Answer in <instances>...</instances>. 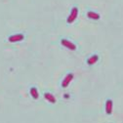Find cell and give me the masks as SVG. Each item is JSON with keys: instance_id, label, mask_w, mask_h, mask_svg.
I'll return each mask as SVG.
<instances>
[{"instance_id": "7", "label": "cell", "mask_w": 123, "mask_h": 123, "mask_svg": "<svg viewBox=\"0 0 123 123\" xmlns=\"http://www.w3.org/2000/svg\"><path fill=\"white\" fill-rule=\"evenodd\" d=\"M98 61H99V56L98 55H92L91 57H89L87 59V64L89 66H93L97 63Z\"/></svg>"}, {"instance_id": "5", "label": "cell", "mask_w": 123, "mask_h": 123, "mask_svg": "<svg viewBox=\"0 0 123 123\" xmlns=\"http://www.w3.org/2000/svg\"><path fill=\"white\" fill-rule=\"evenodd\" d=\"M24 38H25V35L24 34L18 33V34H14V35L9 36L8 41L11 42V43H15V42H20V41L24 40Z\"/></svg>"}, {"instance_id": "8", "label": "cell", "mask_w": 123, "mask_h": 123, "mask_svg": "<svg viewBox=\"0 0 123 123\" xmlns=\"http://www.w3.org/2000/svg\"><path fill=\"white\" fill-rule=\"evenodd\" d=\"M87 17H88L89 19H91V20H95V21L100 20V15H99L98 13L93 12V11H89V12L87 13Z\"/></svg>"}, {"instance_id": "2", "label": "cell", "mask_w": 123, "mask_h": 123, "mask_svg": "<svg viewBox=\"0 0 123 123\" xmlns=\"http://www.w3.org/2000/svg\"><path fill=\"white\" fill-rule=\"evenodd\" d=\"M112 110H113V102L112 100L109 99L106 100L105 104V113L107 115H111L112 113Z\"/></svg>"}, {"instance_id": "3", "label": "cell", "mask_w": 123, "mask_h": 123, "mask_svg": "<svg viewBox=\"0 0 123 123\" xmlns=\"http://www.w3.org/2000/svg\"><path fill=\"white\" fill-rule=\"evenodd\" d=\"M77 15H78V9L76 7L72 8V10H71V12L69 14V16L68 18V24H72L76 20V18H77Z\"/></svg>"}, {"instance_id": "6", "label": "cell", "mask_w": 123, "mask_h": 123, "mask_svg": "<svg viewBox=\"0 0 123 123\" xmlns=\"http://www.w3.org/2000/svg\"><path fill=\"white\" fill-rule=\"evenodd\" d=\"M44 98H45L46 101H48V102L51 103V104H56V102H57L55 96H54L53 94H51V93H48V92L44 93Z\"/></svg>"}, {"instance_id": "4", "label": "cell", "mask_w": 123, "mask_h": 123, "mask_svg": "<svg viewBox=\"0 0 123 123\" xmlns=\"http://www.w3.org/2000/svg\"><path fill=\"white\" fill-rule=\"evenodd\" d=\"M73 77H74L73 73H68V74H67L66 77L64 78V80L62 81V87H63V88H67V87L70 84V82L72 81Z\"/></svg>"}, {"instance_id": "1", "label": "cell", "mask_w": 123, "mask_h": 123, "mask_svg": "<svg viewBox=\"0 0 123 123\" xmlns=\"http://www.w3.org/2000/svg\"><path fill=\"white\" fill-rule=\"evenodd\" d=\"M61 44L64 46V47H66V48H68V49H69V50H71V51H75L76 50V45L73 43V42H71V41H69L68 39H62L61 40Z\"/></svg>"}, {"instance_id": "9", "label": "cell", "mask_w": 123, "mask_h": 123, "mask_svg": "<svg viewBox=\"0 0 123 123\" xmlns=\"http://www.w3.org/2000/svg\"><path fill=\"white\" fill-rule=\"evenodd\" d=\"M29 93H30V96H31L34 100H37L38 98H39V93H38V90H37V88H35V87H31L30 88V90H29Z\"/></svg>"}]
</instances>
